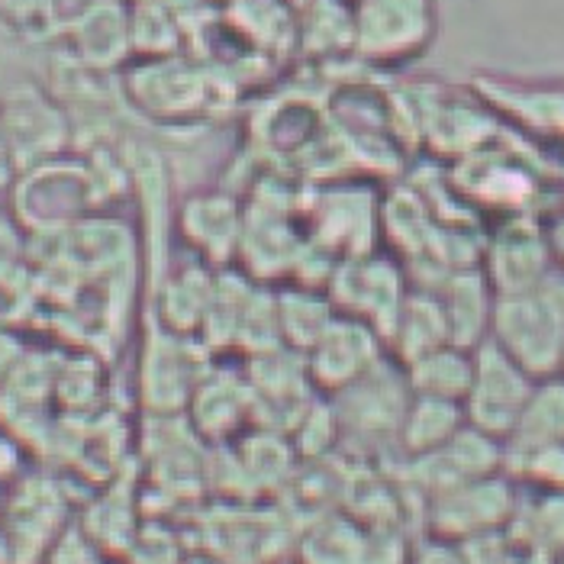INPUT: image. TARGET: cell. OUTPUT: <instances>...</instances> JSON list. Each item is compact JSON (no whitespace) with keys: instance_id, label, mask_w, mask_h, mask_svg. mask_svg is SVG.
Here are the masks:
<instances>
[{"instance_id":"cell-1","label":"cell","mask_w":564,"mask_h":564,"mask_svg":"<svg viewBox=\"0 0 564 564\" xmlns=\"http://www.w3.org/2000/svg\"><path fill=\"white\" fill-rule=\"evenodd\" d=\"M487 339L532 381L558 375L564 346V271L552 268L535 288L494 301Z\"/></svg>"},{"instance_id":"cell-2","label":"cell","mask_w":564,"mask_h":564,"mask_svg":"<svg viewBox=\"0 0 564 564\" xmlns=\"http://www.w3.org/2000/svg\"><path fill=\"white\" fill-rule=\"evenodd\" d=\"M475 368H471V384L462 400L465 423L475 433L487 435L500 445L513 435L520 423L525 400L532 393V378L522 371L513 358H507L490 339L471 348Z\"/></svg>"},{"instance_id":"cell-3","label":"cell","mask_w":564,"mask_h":564,"mask_svg":"<svg viewBox=\"0 0 564 564\" xmlns=\"http://www.w3.org/2000/svg\"><path fill=\"white\" fill-rule=\"evenodd\" d=\"M517 497H520V484L507 471L458 484L426 500L430 535L445 542H465L484 532H500L513 517Z\"/></svg>"},{"instance_id":"cell-4","label":"cell","mask_w":564,"mask_h":564,"mask_svg":"<svg viewBox=\"0 0 564 564\" xmlns=\"http://www.w3.org/2000/svg\"><path fill=\"white\" fill-rule=\"evenodd\" d=\"M552 268L555 261H552L545 229L525 219H510L503 229H497L487 239L484 261H480V274L487 278L497 297L535 288Z\"/></svg>"},{"instance_id":"cell-5","label":"cell","mask_w":564,"mask_h":564,"mask_svg":"<svg viewBox=\"0 0 564 564\" xmlns=\"http://www.w3.org/2000/svg\"><path fill=\"white\" fill-rule=\"evenodd\" d=\"M406 462H410L413 487L430 500V497H438L458 484L503 471V445L475 433L471 426H465L442 448H435L430 455H420V458H406Z\"/></svg>"},{"instance_id":"cell-6","label":"cell","mask_w":564,"mask_h":564,"mask_svg":"<svg viewBox=\"0 0 564 564\" xmlns=\"http://www.w3.org/2000/svg\"><path fill=\"white\" fill-rule=\"evenodd\" d=\"M381 361V336L368 323L336 313V319L310 348V378L319 388L339 393Z\"/></svg>"},{"instance_id":"cell-7","label":"cell","mask_w":564,"mask_h":564,"mask_svg":"<svg viewBox=\"0 0 564 564\" xmlns=\"http://www.w3.org/2000/svg\"><path fill=\"white\" fill-rule=\"evenodd\" d=\"M435 297H438L442 313H445V326H448V343L452 346L475 348L487 339L497 294L490 291V284L480 274V268L452 271L442 281V288H435Z\"/></svg>"},{"instance_id":"cell-8","label":"cell","mask_w":564,"mask_h":564,"mask_svg":"<svg viewBox=\"0 0 564 564\" xmlns=\"http://www.w3.org/2000/svg\"><path fill=\"white\" fill-rule=\"evenodd\" d=\"M507 535L517 549L542 552L552 558L564 555V490L520 487Z\"/></svg>"},{"instance_id":"cell-9","label":"cell","mask_w":564,"mask_h":564,"mask_svg":"<svg viewBox=\"0 0 564 564\" xmlns=\"http://www.w3.org/2000/svg\"><path fill=\"white\" fill-rule=\"evenodd\" d=\"M388 343L393 346L400 368L416 361L420 355H426L433 348L448 346V326H445V313H442L435 291H430V288L406 291L391 333H388Z\"/></svg>"},{"instance_id":"cell-10","label":"cell","mask_w":564,"mask_h":564,"mask_svg":"<svg viewBox=\"0 0 564 564\" xmlns=\"http://www.w3.org/2000/svg\"><path fill=\"white\" fill-rule=\"evenodd\" d=\"M465 426L468 423H465L462 403L410 393L400 430H397V448L406 458H420V455H430L435 448H442L448 438H455Z\"/></svg>"},{"instance_id":"cell-11","label":"cell","mask_w":564,"mask_h":564,"mask_svg":"<svg viewBox=\"0 0 564 564\" xmlns=\"http://www.w3.org/2000/svg\"><path fill=\"white\" fill-rule=\"evenodd\" d=\"M471 368H475L471 348L448 343V346L433 348V351L420 355L416 361L403 365V378H406L410 393L462 403L468 393V384H471Z\"/></svg>"},{"instance_id":"cell-12","label":"cell","mask_w":564,"mask_h":564,"mask_svg":"<svg viewBox=\"0 0 564 564\" xmlns=\"http://www.w3.org/2000/svg\"><path fill=\"white\" fill-rule=\"evenodd\" d=\"M564 442V375H552L532 384L520 423L507 438L503 452H522Z\"/></svg>"},{"instance_id":"cell-13","label":"cell","mask_w":564,"mask_h":564,"mask_svg":"<svg viewBox=\"0 0 564 564\" xmlns=\"http://www.w3.org/2000/svg\"><path fill=\"white\" fill-rule=\"evenodd\" d=\"M503 471L520 487L564 490V442L522 452H503Z\"/></svg>"},{"instance_id":"cell-14","label":"cell","mask_w":564,"mask_h":564,"mask_svg":"<svg viewBox=\"0 0 564 564\" xmlns=\"http://www.w3.org/2000/svg\"><path fill=\"white\" fill-rule=\"evenodd\" d=\"M365 542L358 539L355 525H323L319 532H313V539L306 542V562L304 564H365Z\"/></svg>"},{"instance_id":"cell-15","label":"cell","mask_w":564,"mask_h":564,"mask_svg":"<svg viewBox=\"0 0 564 564\" xmlns=\"http://www.w3.org/2000/svg\"><path fill=\"white\" fill-rule=\"evenodd\" d=\"M20 355H23V348L17 343V336L7 333V329H0V381L20 365Z\"/></svg>"},{"instance_id":"cell-16","label":"cell","mask_w":564,"mask_h":564,"mask_svg":"<svg viewBox=\"0 0 564 564\" xmlns=\"http://www.w3.org/2000/svg\"><path fill=\"white\" fill-rule=\"evenodd\" d=\"M545 236H549V249H552V261H555V268L564 271V214L549 229H545Z\"/></svg>"},{"instance_id":"cell-17","label":"cell","mask_w":564,"mask_h":564,"mask_svg":"<svg viewBox=\"0 0 564 564\" xmlns=\"http://www.w3.org/2000/svg\"><path fill=\"white\" fill-rule=\"evenodd\" d=\"M507 564H558V558H552V555H542V552H529V549H517V545H513V552H510V562Z\"/></svg>"},{"instance_id":"cell-18","label":"cell","mask_w":564,"mask_h":564,"mask_svg":"<svg viewBox=\"0 0 564 564\" xmlns=\"http://www.w3.org/2000/svg\"><path fill=\"white\" fill-rule=\"evenodd\" d=\"M558 375H564V346H562V361H558Z\"/></svg>"},{"instance_id":"cell-19","label":"cell","mask_w":564,"mask_h":564,"mask_svg":"<svg viewBox=\"0 0 564 564\" xmlns=\"http://www.w3.org/2000/svg\"><path fill=\"white\" fill-rule=\"evenodd\" d=\"M0 507H3V480H0Z\"/></svg>"},{"instance_id":"cell-20","label":"cell","mask_w":564,"mask_h":564,"mask_svg":"<svg viewBox=\"0 0 564 564\" xmlns=\"http://www.w3.org/2000/svg\"><path fill=\"white\" fill-rule=\"evenodd\" d=\"M558 564H564V555H562V558H558Z\"/></svg>"}]
</instances>
